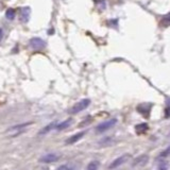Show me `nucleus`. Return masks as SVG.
<instances>
[{"label": "nucleus", "mask_w": 170, "mask_h": 170, "mask_svg": "<svg viewBox=\"0 0 170 170\" xmlns=\"http://www.w3.org/2000/svg\"><path fill=\"white\" fill-rule=\"evenodd\" d=\"M91 104V100L89 99H83L81 100V101H79L78 103H76L75 105L70 109V111H69V113L70 114H78L80 113V112L84 111L86 107H88V105Z\"/></svg>", "instance_id": "1"}, {"label": "nucleus", "mask_w": 170, "mask_h": 170, "mask_svg": "<svg viewBox=\"0 0 170 170\" xmlns=\"http://www.w3.org/2000/svg\"><path fill=\"white\" fill-rule=\"evenodd\" d=\"M116 124H117V119H115V118L106 120V121L102 122V124H100L99 126L96 128V132H97V133H103V132L109 130L111 128H113Z\"/></svg>", "instance_id": "2"}, {"label": "nucleus", "mask_w": 170, "mask_h": 170, "mask_svg": "<svg viewBox=\"0 0 170 170\" xmlns=\"http://www.w3.org/2000/svg\"><path fill=\"white\" fill-rule=\"evenodd\" d=\"M130 157H131V156H130V154H124V155L119 156V157H117L116 160H114L113 162L111 163V165L109 166V169H116V168H118L119 166L124 165V163H126Z\"/></svg>", "instance_id": "3"}, {"label": "nucleus", "mask_w": 170, "mask_h": 170, "mask_svg": "<svg viewBox=\"0 0 170 170\" xmlns=\"http://www.w3.org/2000/svg\"><path fill=\"white\" fill-rule=\"evenodd\" d=\"M59 160H60V155H57V153H47L39 158V162L44 163V164H50V163L57 162Z\"/></svg>", "instance_id": "4"}, {"label": "nucleus", "mask_w": 170, "mask_h": 170, "mask_svg": "<svg viewBox=\"0 0 170 170\" xmlns=\"http://www.w3.org/2000/svg\"><path fill=\"white\" fill-rule=\"evenodd\" d=\"M30 46L32 47L33 49H36V50H41V49L45 48L46 46V42L42 41L39 37H33V39H30Z\"/></svg>", "instance_id": "5"}, {"label": "nucleus", "mask_w": 170, "mask_h": 170, "mask_svg": "<svg viewBox=\"0 0 170 170\" xmlns=\"http://www.w3.org/2000/svg\"><path fill=\"white\" fill-rule=\"evenodd\" d=\"M30 8L28 6H24V8L20 9V14H19V20L24 24H27L29 21V18H30Z\"/></svg>", "instance_id": "6"}, {"label": "nucleus", "mask_w": 170, "mask_h": 170, "mask_svg": "<svg viewBox=\"0 0 170 170\" xmlns=\"http://www.w3.org/2000/svg\"><path fill=\"white\" fill-rule=\"evenodd\" d=\"M84 135H85V131H82V132H79V133L75 134V135L70 136L68 139H66V145H73V144H76V142H79V140L81 139V138L83 137Z\"/></svg>", "instance_id": "7"}, {"label": "nucleus", "mask_w": 170, "mask_h": 170, "mask_svg": "<svg viewBox=\"0 0 170 170\" xmlns=\"http://www.w3.org/2000/svg\"><path fill=\"white\" fill-rule=\"evenodd\" d=\"M147 162H148V155L144 154V155L139 156L134 161L133 166H144L145 164H147Z\"/></svg>", "instance_id": "8"}, {"label": "nucleus", "mask_w": 170, "mask_h": 170, "mask_svg": "<svg viewBox=\"0 0 170 170\" xmlns=\"http://www.w3.org/2000/svg\"><path fill=\"white\" fill-rule=\"evenodd\" d=\"M55 127H57V124H55V122H51V124H49L48 126H46V127L42 128L41 131L39 132V136L46 135V134H48L49 132L51 131V130L55 129Z\"/></svg>", "instance_id": "9"}, {"label": "nucleus", "mask_w": 170, "mask_h": 170, "mask_svg": "<svg viewBox=\"0 0 170 170\" xmlns=\"http://www.w3.org/2000/svg\"><path fill=\"white\" fill-rule=\"evenodd\" d=\"M72 122V120L71 119H66L65 121L61 122V124H57V127H55V130H57V131H62V130H65L66 128H68L70 126V124Z\"/></svg>", "instance_id": "10"}, {"label": "nucleus", "mask_w": 170, "mask_h": 170, "mask_svg": "<svg viewBox=\"0 0 170 170\" xmlns=\"http://www.w3.org/2000/svg\"><path fill=\"white\" fill-rule=\"evenodd\" d=\"M99 166H100V163L98 161H93V162H91L87 165L86 170H98L99 169Z\"/></svg>", "instance_id": "11"}, {"label": "nucleus", "mask_w": 170, "mask_h": 170, "mask_svg": "<svg viewBox=\"0 0 170 170\" xmlns=\"http://www.w3.org/2000/svg\"><path fill=\"white\" fill-rule=\"evenodd\" d=\"M135 130H136V132H137V134H142L148 130V124H137V126L135 127Z\"/></svg>", "instance_id": "12"}, {"label": "nucleus", "mask_w": 170, "mask_h": 170, "mask_svg": "<svg viewBox=\"0 0 170 170\" xmlns=\"http://www.w3.org/2000/svg\"><path fill=\"white\" fill-rule=\"evenodd\" d=\"M157 168H158V170H168V168H169L168 162H167L166 160H161L160 162H158Z\"/></svg>", "instance_id": "13"}, {"label": "nucleus", "mask_w": 170, "mask_h": 170, "mask_svg": "<svg viewBox=\"0 0 170 170\" xmlns=\"http://www.w3.org/2000/svg\"><path fill=\"white\" fill-rule=\"evenodd\" d=\"M30 124H32V122H26V124H18V126H14L11 128L9 131H18V130H21L26 127H29Z\"/></svg>", "instance_id": "14"}, {"label": "nucleus", "mask_w": 170, "mask_h": 170, "mask_svg": "<svg viewBox=\"0 0 170 170\" xmlns=\"http://www.w3.org/2000/svg\"><path fill=\"white\" fill-rule=\"evenodd\" d=\"M161 24H162L163 27H169L170 26V13H168L166 16L163 17L162 20H161Z\"/></svg>", "instance_id": "15"}, {"label": "nucleus", "mask_w": 170, "mask_h": 170, "mask_svg": "<svg viewBox=\"0 0 170 170\" xmlns=\"http://www.w3.org/2000/svg\"><path fill=\"white\" fill-rule=\"evenodd\" d=\"M6 17L8 19H10V20L14 19V17H15V10L14 9H9V10L6 12Z\"/></svg>", "instance_id": "16"}, {"label": "nucleus", "mask_w": 170, "mask_h": 170, "mask_svg": "<svg viewBox=\"0 0 170 170\" xmlns=\"http://www.w3.org/2000/svg\"><path fill=\"white\" fill-rule=\"evenodd\" d=\"M169 155H170V146L167 147V148L165 149L164 151L161 152V154H160V158H166L167 156H169Z\"/></svg>", "instance_id": "17"}, {"label": "nucleus", "mask_w": 170, "mask_h": 170, "mask_svg": "<svg viewBox=\"0 0 170 170\" xmlns=\"http://www.w3.org/2000/svg\"><path fill=\"white\" fill-rule=\"evenodd\" d=\"M57 170H73L72 168H70L69 166H67V165H63V166L59 167Z\"/></svg>", "instance_id": "18"}, {"label": "nucleus", "mask_w": 170, "mask_h": 170, "mask_svg": "<svg viewBox=\"0 0 170 170\" xmlns=\"http://www.w3.org/2000/svg\"><path fill=\"white\" fill-rule=\"evenodd\" d=\"M165 117L166 118H169L170 117V106H168L166 109V113H165Z\"/></svg>", "instance_id": "19"}, {"label": "nucleus", "mask_w": 170, "mask_h": 170, "mask_svg": "<svg viewBox=\"0 0 170 170\" xmlns=\"http://www.w3.org/2000/svg\"><path fill=\"white\" fill-rule=\"evenodd\" d=\"M2 37H3V30L0 29V41L2 39Z\"/></svg>", "instance_id": "20"}, {"label": "nucleus", "mask_w": 170, "mask_h": 170, "mask_svg": "<svg viewBox=\"0 0 170 170\" xmlns=\"http://www.w3.org/2000/svg\"><path fill=\"white\" fill-rule=\"evenodd\" d=\"M95 1H98V0H95Z\"/></svg>", "instance_id": "21"}]
</instances>
